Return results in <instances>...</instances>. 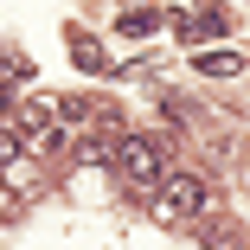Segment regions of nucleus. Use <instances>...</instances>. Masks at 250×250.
I'll list each match as a JSON object with an SVG mask.
<instances>
[{
	"label": "nucleus",
	"instance_id": "1",
	"mask_svg": "<svg viewBox=\"0 0 250 250\" xmlns=\"http://www.w3.org/2000/svg\"><path fill=\"white\" fill-rule=\"evenodd\" d=\"M206 206H212V192H206L199 173H167V180L154 186V218H161V225H186V218H199Z\"/></svg>",
	"mask_w": 250,
	"mask_h": 250
},
{
	"label": "nucleus",
	"instance_id": "2",
	"mask_svg": "<svg viewBox=\"0 0 250 250\" xmlns=\"http://www.w3.org/2000/svg\"><path fill=\"white\" fill-rule=\"evenodd\" d=\"M116 167H122V180L141 186V192L161 186V180H167V141H161V135H128V141L116 147Z\"/></svg>",
	"mask_w": 250,
	"mask_h": 250
},
{
	"label": "nucleus",
	"instance_id": "3",
	"mask_svg": "<svg viewBox=\"0 0 250 250\" xmlns=\"http://www.w3.org/2000/svg\"><path fill=\"white\" fill-rule=\"evenodd\" d=\"M116 147H122V141H116V116H109V128H96V135L83 141L77 161H116Z\"/></svg>",
	"mask_w": 250,
	"mask_h": 250
},
{
	"label": "nucleus",
	"instance_id": "4",
	"mask_svg": "<svg viewBox=\"0 0 250 250\" xmlns=\"http://www.w3.org/2000/svg\"><path fill=\"white\" fill-rule=\"evenodd\" d=\"M192 64L206 71V77H237V71H244V58H237V52H199Z\"/></svg>",
	"mask_w": 250,
	"mask_h": 250
},
{
	"label": "nucleus",
	"instance_id": "5",
	"mask_svg": "<svg viewBox=\"0 0 250 250\" xmlns=\"http://www.w3.org/2000/svg\"><path fill=\"white\" fill-rule=\"evenodd\" d=\"M154 26H161V13H154V7H128V13H122V32H128V39H147Z\"/></svg>",
	"mask_w": 250,
	"mask_h": 250
},
{
	"label": "nucleus",
	"instance_id": "6",
	"mask_svg": "<svg viewBox=\"0 0 250 250\" xmlns=\"http://www.w3.org/2000/svg\"><path fill=\"white\" fill-rule=\"evenodd\" d=\"M52 116H58V122H90V96H58Z\"/></svg>",
	"mask_w": 250,
	"mask_h": 250
},
{
	"label": "nucleus",
	"instance_id": "7",
	"mask_svg": "<svg viewBox=\"0 0 250 250\" xmlns=\"http://www.w3.org/2000/svg\"><path fill=\"white\" fill-rule=\"evenodd\" d=\"M20 161V128H0V173Z\"/></svg>",
	"mask_w": 250,
	"mask_h": 250
},
{
	"label": "nucleus",
	"instance_id": "8",
	"mask_svg": "<svg viewBox=\"0 0 250 250\" xmlns=\"http://www.w3.org/2000/svg\"><path fill=\"white\" fill-rule=\"evenodd\" d=\"M77 64H83V71H103V52H96L90 39H77Z\"/></svg>",
	"mask_w": 250,
	"mask_h": 250
}]
</instances>
